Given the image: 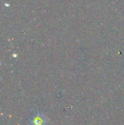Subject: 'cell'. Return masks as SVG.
Wrapping results in <instances>:
<instances>
[{
	"label": "cell",
	"mask_w": 124,
	"mask_h": 125,
	"mask_svg": "<svg viewBox=\"0 0 124 125\" xmlns=\"http://www.w3.org/2000/svg\"><path fill=\"white\" fill-rule=\"evenodd\" d=\"M47 119L45 116L41 112H38L32 115L30 119V125H45Z\"/></svg>",
	"instance_id": "6da1fadb"
}]
</instances>
